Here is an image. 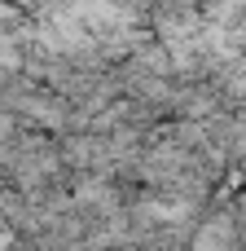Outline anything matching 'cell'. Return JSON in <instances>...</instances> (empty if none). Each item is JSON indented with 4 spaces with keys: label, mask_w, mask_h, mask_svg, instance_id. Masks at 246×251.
Instances as JSON below:
<instances>
[{
    "label": "cell",
    "mask_w": 246,
    "mask_h": 251,
    "mask_svg": "<svg viewBox=\"0 0 246 251\" xmlns=\"http://www.w3.org/2000/svg\"><path fill=\"white\" fill-rule=\"evenodd\" d=\"M194 251H238V238H233V225L224 221H211L194 234Z\"/></svg>",
    "instance_id": "obj_1"
}]
</instances>
